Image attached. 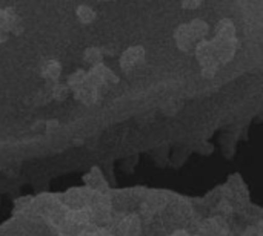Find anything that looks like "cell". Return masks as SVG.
Here are the masks:
<instances>
[{
  "label": "cell",
  "instance_id": "obj_17",
  "mask_svg": "<svg viewBox=\"0 0 263 236\" xmlns=\"http://www.w3.org/2000/svg\"><path fill=\"white\" fill-rule=\"evenodd\" d=\"M122 232L126 236H137V233L140 232V223L137 221L136 217L126 218L122 223Z\"/></svg>",
  "mask_w": 263,
  "mask_h": 236
},
{
  "label": "cell",
  "instance_id": "obj_13",
  "mask_svg": "<svg viewBox=\"0 0 263 236\" xmlns=\"http://www.w3.org/2000/svg\"><path fill=\"white\" fill-rule=\"evenodd\" d=\"M69 95V88L63 83H51L49 84V98L55 101H63Z\"/></svg>",
  "mask_w": 263,
  "mask_h": 236
},
{
  "label": "cell",
  "instance_id": "obj_20",
  "mask_svg": "<svg viewBox=\"0 0 263 236\" xmlns=\"http://www.w3.org/2000/svg\"><path fill=\"white\" fill-rule=\"evenodd\" d=\"M200 6H202V2H197V0H185V2H182L183 9H197Z\"/></svg>",
  "mask_w": 263,
  "mask_h": 236
},
{
  "label": "cell",
  "instance_id": "obj_14",
  "mask_svg": "<svg viewBox=\"0 0 263 236\" xmlns=\"http://www.w3.org/2000/svg\"><path fill=\"white\" fill-rule=\"evenodd\" d=\"M76 14H77L79 22L83 23V25H89V23H92L96 20V11L88 5H80L76 9Z\"/></svg>",
  "mask_w": 263,
  "mask_h": 236
},
{
  "label": "cell",
  "instance_id": "obj_18",
  "mask_svg": "<svg viewBox=\"0 0 263 236\" xmlns=\"http://www.w3.org/2000/svg\"><path fill=\"white\" fill-rule=\"evenodd\" d=\"M8 20H9V14H8V8L0 9V43H5L8 40L9 31H8Z\"/></svg>",
  "mask_w": 263,
  "mask_h": 236
},
{
  "label": "cell",
  "instance_id": "obj_16",
  "mask_svg": "<svg viewBox=\"0 0 263 236\" xmlns=\"http://www.w3.org/2000/svg\"><path fill=\"white\" fill-rule=\"evenodd\" d=\"M85 83H86V72L82 71V69H79V71L72 72V74L68 77L66 86L69 88V91H76V89L82 88Z\"/></svg>",
  "mask_w": 263,
  "mask_h": 236
},
{
  "label": "cell",
  "instance_id": "obj_11",
  "mask_svg": "<svg viewBox=\"0 0 263 236\" xmlns=\"http://www.w3.org/2000/svg\"><path fill=\"white\" fill-rule=\"evenodd\" d=\"M196 57L199 61H203L210 57H214V46L211 43V40H202L197 41L196 45Z\"/></svg>",
  "mask_w": 263,
  "mask_h": 236
},
{
  "label": "cell",
  "instance_id": "obj_10",
  "mask_svg": "<svg viewBox=\"0 0 263 236\" xmlns=\"http://www.w3.org/2000/svg\"><path fill=\"white\" fill-rule=\"evenodd\" d=\"M83 60L86 63H89L91 68H94L97 65H102L103 63V51H102V48H97V46L86 48L85 54H83Z\"/></svg>",
  "mask_w": 263,
  "mask_h": 236
},
{
  "label": "cell",
  "instance_id": "obj_5",
  "mask_svg": "<svg viewBox=\"0 0 263 236\" xmlns=\"http://www.w3.org/2000/svg\"><path fill=\"white\" fill-rule=\"evenodd\" d=\"M42 77L48 83H57V80L62 75V65L57 60H46L42 65Z\"/></svg>",
  "mask_w": 263,
  "mask_h": 236
},
{
  "label": "cell",
  "instance_id": "obj_22",
  "mask_svg": "<svg viewBox=\"0 0 263 236\" xmlns=\"http://www.w3.org/2000/svg\"><path fill=\"white\" fill-rule=\"evenodd\" d=\"M173 236H186V235H185L183 232H177V233H174V235H173Z\"/></svg>",
  "mask_w": 263,
  "mask_h": 236
},
{
  "label": "cell",
  "instance_id": "obj_21",
  "mask_svg": "<svg viewBox=\"0 0 263 236\" xmlns=\"http://www.w3.org/2000/svg\"><path fill=\"white\" fill-rule=\"evenodd\" d=\"M57 127H59V121L57 120H48V121H45V132L46 134L54 132Z\"/></svg>",
  "mask_w": 263,
  "mask_h": 236
},
{
  "label": "cell",
  "instance_id": "obj_6",
  "mask_svg": "<svg viewBox=\"0 0 263 236\" xmlns=\"http://www.w3.org/2000/svg\"><path fill=\"white\" fill-rule=\"evenodd\" d=\"M72 94H74L76 100H79L80 103L88 104V106H89V104H94V103L99 100V89L91 88V86L86 84V83H85L82 88L72 91Z\"/></svg>",
  "mask_w": 263,
  "mask_h": 236
},
{
  "label": "cell",
  "instance_id": "obj_7",
  "mask_svg": "<svg viewBox=\"0 0 263 236\" xmlns=\"http://www.w3.org/2000/svg\"><path fill=\"white\" fill-rule=\"evenodd\" d=\"M188 28H190V32L194 38V41H202L205 40L210 28H208V23L202 18H194L191 23H188Z\"/></svg>",
  "mask_w": 263,
  "mask_h": 236
},
{
  "label": "cell",
  "instance_id": "obj_19",
  "mask_svg": "<svg viewBox=\"0 0 263 236\" xmlns=\"http://www.w3.org/2000/svg\"><path fill=\"white\" fill-rule=\"evenodd\" d=\"M31 203V198L29 197H23V198H18L15 200V209L17 210H25Z\"/></svg>",
  "mask_w": 263,
  "mask_h": 236
},
{
  "label": "cell",
  "instance_id": "obj_12",
  "mask_svg": "<svg viewBox=\"0 0 263 236\" xmlns=\"http://www.w3.org/2000/svg\"><path fill=\"white\" fill-rule=\"evenodd\" d=\"M200 66H202V75L205 78H214L217 75V71H219V61L216 57H210L203 61H200Z\"/></svg>",
  "mask_w": 263,
  "mask_h": 236
},
{
  "label": "cell",
  "instance_id": "obj_8",
  "mask_svg": "<svg viewBox=\"0 0 263 236\" xmlns=\"http://www.w3.org/2000/svg\"><path fill=\"white\" fill-rule=\"evenodd\" d=\"M83 180H85V183H86L89 187H92V189H97V190L106 189V183H105V180H103V177H102V174H100V170H99L97 167L91 169V170L85 175Z\"/></svg>",
  "mask_w": 263,
  "mask_h": 236
},
{
  "label": "cell",
  "instance_id": "obj_1",
  "mask_svg": "<svg viewBox=\"0 0 263 236\" xmlns=\"http://www.w3.org/2000/svg\"><path fill=\"white\" fill-rule=\"evenodd\" d=\"M145 61V49L142 46H131L120 55V68L125 72H131L134 68Z\"/></svg>",
  "mask_w": 263,
  "mask_h": 236
},
{
  "label": "cell",
  "instance_id": "obj_15",
  "mask_svg": "<svg viewBox=\"0 0 263 236\" xmlns=\"http://www.w3.org/2000/svg\"><path fill=\"white\" fill-rule=\"evenodd\" d=\"M66 220H68L71 224L83 226V224H86V223L89 221V212H88V210H83V209H74V210L68 212Z\"/></svg>",
  "mask_w": 263,
  "mask_h": 236
},
{
  "label": "cell",
  "instance_id": "obj_4",
  "mask_svg": "<svg viewBox=\"0 0 263 236\" xmlns=\"http://www.w3.org/2000/svg\"><path fill=\"white\" fill-rule=\"evenodd\" d=\"M236 38V26L230 18H223L216 26V37L217 41H230Z\"/></svg>",
  "mask_w": 263,
  "mask_h": 236
},
{
  "label": "cell",
  "instance_id": "obj_2",
  "mask_svg": "<svg viewBox=\"0 0 263 236\" xmlns=\"http://www.w3.org/2000/svg\"><path fill=\"white\" fill-rule=\"evenodd\" d=\"M211 43L214 46V57L217 58L219 65H225V63L231 61L236 54L237 45H239L237 38L230 40V41H217L213 38Z\"/></svg>",
  "mask_w": 263,
  "mask_h": 236
},
{
  "label": "cell",
  "instance_id": "obj_3",
  "mask_svg": "<svg viewBox=\"0 0 263 236\" xmlns=\"http://www.w3.org/2000/svg\"><path fill=\"white\" fill-rule=\"evenodd\" d=\"M174 38H176V45L180 51L183 52H188L190 49H193L194 46V38L190 32V28H188V23H183L180 25L176 31H174Z\"/></svg>",
  "mask_w": 263,
  "mask_h": 236
},
{
  "label": "cell",
  "instance_id": "obj_9",
  "mask_svg": "<svg viewBox=\"0 0 263 236\" xmlns=\"http://www.w3.org/2000/svg\"><path fill=\"white\" fill-rule=\"evenodd\" d=\"M8 14H9V20H8V31H9V34L20 35L23 32V29H25V25H23L20 15L12 8H8Z\"/></svg>",
  "mask_w": 263,
  "mask_h": 236
}]
</instances>
